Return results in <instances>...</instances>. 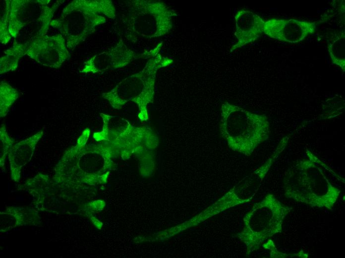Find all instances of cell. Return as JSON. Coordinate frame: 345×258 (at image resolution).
Instances as JSON below:
<instances>
[{
    "label": "cell",
    "mask_w": 345,
    "mask_h": 258,
    "mask_svg": "<svg viewBox=\"0 0 345 258\" xmlns=\"http://www.w3.org/2000/svg\"><path fill=\"white\" fill-rule=\"evenodd\" d=\"M300 162L284 181L285 196L312 207L331 210L340 190L334 186L318 166L317 159L311 154Z\"/></svg>",
    "instance_id": "cell-1"
},
{
    "label": "cell",
    "mask_w": 345,
    "mask_h": 258,
    "mask_svg": "<svg viewBox=\"0 0 345 258\" xmlns=\"http://www.w3.org/2000/svg\"><path fill=\"white\" fill-rule=\"evenodd\" d=\"M220 130L230 147L246 155L267 137L266 117L225 102L221 107Z\"/></svg>",
    "instance_id": "cell-2"
},
{
    "label": "cell",
    "mask_w": 345,
    "mask_h": 258,
    "mask_svg": "<svg viewBox=\"0 0 345 258\" xmlns=\"http://www.w3.org/2000/svg\"><path fill=\"white\" fill-rule=\"evenodd\" d=\"M50 0H6L3 14L11 37L19 34L28 44L47 33L54 14L64 0H58L51 7Z\"/></svg>",
    "instance_id": "cell-3"
},
{
    "label": "cell",
    "mask_w": 345,
    "mask_h": 258,
    "mask_svg": "<svg viewBox=\"0 0 345 258\" xmlns=\"http://www.w3.org/2000/svg\"><path fill=\"white\" fill-rule=\"evenodd\" d=\"M99 12L111 17L113 9L110 1L75 0L63 9L58 18L51 21L50 26L58 30L66 38L67 48L73 50L93 32L96 25L105 22L104 17L98 14Z\"/></svg>",
    "instance_id": "cell-4"
},
{
    "label": "cell",
    "mask_w": 345,
    "mask_h": 258,
    "mask_svg": "<svg viewBox=\"0 0 345 258\" xmlns=\"http://www.w3.org/2000/svg\"><path fill=\"white\" fill-rule=\"evenodd\" d=\"M292 209L270 194L255 204L245 216L244 228L239 234L248 252L258 249L268 238L281 233L284 220Z\"/></svg>",
    "instance_id": "cell-5"
},
{
    "label": "cell",
    "mask_w": 345,
    "mask_h": 258,
    "mask_svg": "<svg viewBox=\"0 0 345 258\" xmlns=\"http://www.w3.org/2000/svg\"><path fill=\"white\" fill-rule=\"evenodd\" d=\"M26 55L38 63L57 68L70 58L65 38L60 34L45 35L27 44Z\"/></svg>",
    "instance_id": "cell-6"
},
{
    "label": "cell",
    "mask_w": 345,
    "mask_h": 258,
    "mask_svg": "<svg viewBox=\"0 0 345 258\" xmlns=\"http://www.w3.org/2000/svg\"><path fill=\"white\" fill-rule=\"evenodd\" d=\"M316 30V22L273 18L265 21L263 33L280 41L297 43L314 33Z\"/></svg>",
    "instance_id": "cell-7"
},
{
    "label": "cell",
    "mask_w": 345,
    "mask_h": 258,
    "mask_svg": "<svg viewBox=\"0 0 345 258\" xmlns=\"http://www.w3.org/2000/svg\"><path fill=\"white\" fill-rule=\"evenodd\" d=\"M235 32L237 41L230 48V52L255 41L263 33L264 20L251 11L241 9L234 16Z\"/></svg>",
    "instance_id": "cell-8"
},
{
    "label": "cell",
    "mask_w": 345,
    "mask_h": 258,
    "mask_svg": "<svg viewBox=\"0 0 345 258\" xmlns=\"http://www.w3.org/2000/svg\"><path fill=\"white\" fill-rule=\"evenodd\" d=\"M43 130L14 145L8 154L11 177L15 182L20 179L22 168L32 158L37 144L42 137Z\"/></svg>",
    "instance_id": "cell-9"
},
{
    "label": "cell",
    "mask_w": 345,
    "mask_h": 258,
    "mask_svg": "<svg viewBox=\"0 0 345 258\" xmlns=\"http://www.w3.org/2000/svg\"><path fill=\"white\" fill-rule=\"evenodd\" d=\"M0 214L1 232L8 231L17 226L33 224L38 216L37 213L31 209L13 207H7L6 211Z\"/></svg>",
    "instance_id": "cell-10"
},
{
    "label": "cell",
    "mask_w": 345,
    "mask_h": 258,
    "mask_svg": "<svg viewBox=\"0 0 345 258\" xmlns=\"http://www.w3.org/2000/svg\"><path fill=\"white\" fill-rule=\"evenodd\" d=\"M27 45L14 41L13 46L4 52L0 58V74L14 71L18 67L19 60L26 55Z\"/></svg>",
    "instance_id": "cell-11"
},
{
    "label": "cell",
    "mask_w": 345,
    "mask_h": 258,
    "mask_svg": "<svg viewBox=\"0 0 345 258\" xmlns=\"http://www.w3.org/2000/svg\"><path fill=\"white\" fill-rule=\"evenodd\" d=\"M328 50L332 63L345 70V33L342 32L336 35L331 42L328 44Z\"/></svg>",
    "instance_id": "cell-12"
},
{
    "label": "cell",
    "mask_w": 345,
    "mask_h": 258,
    "mask_svg": "<svg viewBox=\"0 0 345 258\" xmlns=\"http://www.w3.org/2000/svg\"><path fill=\"white\" fill-rule=\"evenodd\" d=\"M19 97L16 89L4 81L0 83V117L7 114L10 108Z\"/></svg>",
    "instance_id": "cell-13"
},
{
    "label": "cell",
    "mask_w": 345,
    "mask_h": 258,
    "mask_svg": "<svg viewBox=\"0 0 345 258\" xmlns=\"http://www.w3.org/2000/svg\"><path fill=\"white\" fill-rule=\"evenodd\" d=\"M14 139L11 137L6 130L5 126L2 124L0 128V166L3 168L5 159L13 147Z\"/></svg>",
    "instance_id": "cell-14"
},
{
    "label": "cell",
    "mask_w": 345,
    "mask_h": 258,
    "mask_svg": "<svg viewBox=\"0 0 345 258\" xmlns=\"http://www.w3.org/2000/svg\"><path fill=\"white\" fill-rule=\"evenodd\" d=\"M263 247L265 248L268 249L271 251V258H306L309 257V255L307 253L303 252L301 250L300 252L297 253L287 254H284L282 252H279L273 242L269 240L267 243L263 245Z\"/></svg>",
    "instance_id": "cell-15"
}]
</instances>
